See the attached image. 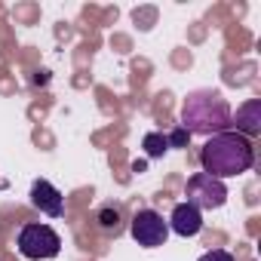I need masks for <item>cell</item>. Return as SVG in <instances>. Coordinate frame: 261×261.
Returning a JSON list of instances; mask_svg holds the SVG:
<instances>
[{"label": "cell", "instance_id": "obj_1", "mask_svg": "<svg viewBox=\"0 0 261 261\" xmlns=\"http://www.w3.org/2000/svg\"><path fill=\"white\" fill-rule=\"evenodd\" d=\"M252 163H255L252 142L243 139L240 133H218V136H212L200 148V166H203V172L212 175V178H218V181L249 172Z\"/></svg>", "mask_w": 261, "mask_h": 261}, {"label": "cell", "instance_id": "obj_2", "mask_svg": "<svg viewBox=\"0 0 261 261\" xmlns=\"http://www.w3.org/2000/svg\"><path fill=\"white\" fill-rule=\"evenodd\" d=\"M230 105L218 89H194L181 105V129L188 136H218L230 129Z\"/></svg>", "mask_w": 261, "mask_h": 261}, {"label": "cell", "instance_id": "obj_3", "mask_svg": "<svg viewBox=\"0 0 261 261\" xmlns=\"http://www.w3.org/2000/svg\"><path fill=\"white\" fill-rule=\"evenodd\" d=\"M19 252L31 261H46V258H56L59 249H62V237L49 227V224H25L19 230V240H16Z\"/></svg>", "mask_w": 261, "mask_h": 261}, {"label": "cell", "instance_id": "obj_4", "mask_svg": "<svg viewBox=\"0 0 261 261\" xmlns=\"http://www.w3.org/2000/svg\"><path fill=\"white\" fill-rule=\"evenodd\" d=\"M185 197H188L185 203H191V206L200 209V212H206V209H221V206L227 203V188H224V181H218V178H212V175H206V172H197V175L188 178Z\"/></svg>", "mask_w": 261, "mask_h": 261}, {"label": "cell", "instance_id": "obj_5", "mask_svg": "<svg viewBox=\"0 0 261 261\" xmlns=\"http://www.w3.org/2000/svg\"><path fill=\"white\" fill-rule=\"evenodd\" d=\"M129 233H133V240H136L139 246L157 249V246L166 243L169 224H166V218H163L160 212H154V209H139V212L133 215V227H129Z\"/></svg>", "mask_w": 261, "mask_h": 261}, {"label": "cell", "instance_id": "obj_6", "mask_svg": "<svg viewBox=\"0 0 261 261\" xmlns=\"http://www.w3.org/2000/svg\"><path fill=\"white\" fill-rule=\"evenodd\" d=\"M31 206L40 209V212L49 215V218H62V215H65V197H62V191H59L56 185H49L46 178H37V181L31 185Z\"/></svg>", "mask_w": 261, "mask_h": 261}, {"label": "cell", "instance_id": "obj_7", "mask_svg": "<svg viewBox=\"0 0 261 261\" xmlns=\"http://www.w3.org/2000/svg\"><path fill=\"white\" fill-rule=\"evenodd\" d=\"M169 230H175L178 237H197L203 230V212L194 209L191 203H178L169 215Z\"/></svg>", "mask_w": 261, "mask_h": 261}, {"label": "cell", "instance_id": "obj_8", "mask_svg": "<svg viewBox=\"0 0 261 261\" xmlns=\"http://www.w3.org/2000/svg\"><path fill=\"white\" fill-rule=\"evenodd\" d=\"M230 126H237L243 139H255L261 133V98H249L237 111V117H230Z\"/></svg>", "mask_w": 261, "mask_h": 261}, {"label": "cell", "instance_id": "obj_9", "mask_svg": "<svg viewBox=\"0 0 261 261\" xmlns=\"http://www.w3.org/2000/svg\"><path fill=\"white\" fill-rule=\"evenodd\" d=\"M95 221H98V230L108 233V237H120V230H123V212H120V206H114V203L101 206V209L95 212Z\"/></svg>", "mask_w": 261, "mask_h": 261}, {"label": "cell", "instance_id": "obj_10", "mask_svg": "<svg viewBox=\"0 0 261 261\" xmlns=\"http://www.w3.org/2000/svg\"><path fill=\"white\" fill-rule=\"evenodd\" d=\"M142 148H145V154L154 160V157H163V154L169 151V142H166L163 133H148V136L142 139Z\"/></svg>", "mask_w": 261, "mask_h": 261}, {"label": "cell", "instance_id": "obj_11", "mask_svg": "<svg viewBox=\"0 0 261 261\" xmlns=\"http://www.w3.org/2000/svg\"><path fill=\"white\" fill-rule=\"evenodd\" d=\"M188 139H191V136L185 133V129H181V126H178V129H172V133L166 136V142H169V148H185V145H188Z\"/></svg>", "mask_w": 261, "mask_h": 261}, {"label": "cell", "instance_id": "obj_12", "mask_svg": "<svg viewBox=\"0 0 261 261\" xmlns=\"http://www.w3.org/2000/svg\"><path fill=\"white\" fill-rule=\"evenodd\" d=\"M200 261H233V255L224 252V249H209V252L200 255Z\"/></svg>", "mask_w": 261, "mask_h": 261}]
</instances>
